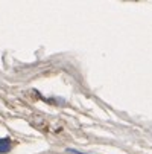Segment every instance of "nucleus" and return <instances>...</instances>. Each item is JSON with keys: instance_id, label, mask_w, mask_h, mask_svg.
<instances>
[{"instance_id": "f257e3e1", "label": "nucleus", "mask_w": 152, "mask_h": 154, "mask_svg": "<svg viewBox=\"0 0 152 154\" xmlns=\"http://www.w3.org/2000/svg\"><path fill=\"white\" fill-rule=\"evenodd\" d=\"M11 149V140L9 139H0V154H5Z\"/></svg>"}]
</instances>
